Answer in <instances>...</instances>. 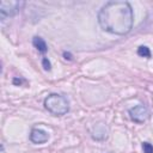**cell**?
I'll list each match as a JSON object with an SVG mask.
<instances>
[{
    "mask_svg": "<svg viewBox=\"0 0 153 153\" xmlns=\"http://www.w3.org/2000/svg\"><path fill=\"white\" fill-rule=\"evenodd\" d=\"M98 24L103 31L123 36L130 32L134 23L131 5L124 0L108 1L98 12Z\"/></svg>",
    "mask_w": 153,
    "mask_h": 153,
    "instance_id": "cell-1",
    "label": "cell"
},
{
    "mask_svg": "<svg viewBox=\"0 0 153 153\" xmlns=\"http://www.w3.org/2000/svg\"><path fill=\"white\" fill-rule=\"evenodd\" d=\"M44 108L54 116H63L69 111V103L65 96L51 93L45 97Z\"/></svg>",
    "mask_w": 153,
    "mask_h": 153,
    "instance_id": "cell-2",
    "label": "cell"
},
{
    "mask_svg": "<svg viewBox=\"0 0 153 153\" xmlns=\"http://www.w3.org/2000/svg\"><path fill=\"white\" fill-rule=\"evenodd\" d=\"M24 5H25L24 1H14V0L0 1V19L5 20L10 17L16 16L17 13H19V11Z\"/></svg>",
    "mask_w": 153,
    "mask_h": 153,
    "instance_id": "cell-3",
    "label": "cell"
},
{
    "mask_svg": "<svg viewBox=\"0 0 153 153\" xmlns=\"http://www.w3.org/2000/svg\"><path fill=\"white\" fill-rule=\"evenodd\" d=\"M128 114H129V117L131 121H134L135 123H143L148 120L149 117V111L148 109L142 105V104H137L133 108H130L128 110Z\"/></svg>",
    "mask_w": 153,
    "mask_h": 153,
    "instance_id": "cell-4",
    "label": "cell"
},
{
    "mask_svg": "<svg viewBox=\"0 0 153 153\" xmlns=\"http://www.w3.org/2000/svg\"><path fill=\"white\" fill-rule=\"evenodd\" d=\"M30 141L32 143H36V145H41V143H45L48 140H49V134L41 129V128H33L31 131H30Z\"/></svg>",
    "mask_w": 153,
    "mask_h": 153,
    "instance_id": "cell-5",
    "label": "cell"
},
{
    "mask_svg": "<svg viewBox=\"0 0 153 153\" xmlns=\"http://www.w3.org/2000/svg\"><path fill=\"white\" fill-rule=\"evenodd\" d=\"M32 44H33V47H35L41 54H45V53L48 51V45H47L45 41H44L42 37H39V36H35V37L32 38Z\"/></svg>",
    "mask_w": 153,
    "mask_h": 153,
    "instance_id": "cell-6",
    "label": "cell"
},
{
    "mask_svg": "<svg viewBox=\"0 0 153 153\" xmlns=\"http://www.w3.org/2000/svg\"><path fill=\"white\" fill-rule=\"evenodd\" d=\"M137 55L141 57H146V59H151L152 54H151V49L147 45H140L137 48Z\"/></svg>",
    "mask_w": 153,
    "mask_h": 153,
    "instance_id": "cell-7",
    "label": "cell"
},
{
    "mask_svg": "<svg viewBox=\"0 0 153 153\" xmlns=\"http://www.w3.org/2000/svg\"><path fill=\"white\" fill-rule=\"evenodd\" d=\"M142 149H143V153H153V145L145 141L142 142Z\"/></svg>",
    "mask_w": 153,
    "mask_h": 153,
    "instance_id": "cell-8",
    "label": "cell"
},
{
    "mask_svg": "<svg viewBox=\"0 0 153 153\" xmlns=\"http://www.w3.org/2000/svg\"><path fill=\"white\" fill-rule=\"evenodd\" d=\"M42 66L45 71H50L51 69V65H50V61L47 59V57H43L42 59Z\"/></svg>",
    "mask_w": 153,
    "mask_h": 153,
    "instance_id": "cell-9",
    "label": "cell"
},
{
    "mask_svg": "<svg viewBox=\"0 0 153 153\" xmlns=\"http://www.w3.org/2000/svg\"><path fill=\"white\" fill-rule=\"evenodd\" d=\"M63 56H65V59L66 60H72V55H71V53H63Z\"/></svg>",
    "mask_w": 153,
    "mask_h": 153,
    "instance_id": "cell-10",
    "label": "cell"
}]
</instances>
